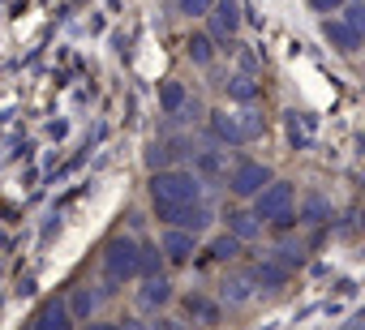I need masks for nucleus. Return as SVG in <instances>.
<instances>
[{
    "label": "nucleus",
    "mask_w": 365,
    "mask_h": 330,
    "mask_svg": "<svg viewBox=\"0 0 365 330\" xmlns=\"http://www.w3.org/2000/svg\"><path fill=\"white\" fill-rule=\"evenodd\" d=\"M150 202H155V215L168 223L180 206H194L202 202V181L185 168H159L150 176Z\"/></svg>",
    "instance_id": "f257e3e1"
},
{
    "label": "nucleus",
    "mask_w": 365,
    "mask_h": 330,
    "mask_svg": "<svg viewBox=\"0 0 365 330\" xmlns=\"http://www.w3.org/2000/svg\"><path fill=\"white\" fill-rule=\"evenodd\" d=\"M254 202H258V206H254V215H258L262 223H288V219H292V206H297V193H292V185L271 181Z\"/></svg>",
    "instance_id": "f03ea898"
},
{
    "label": "nucleus",
    "mask_w": 365,
    "mask_h": 330,
    "mask_svg": "<svg viewBox=\"0 0 365 330\" xmlns=\"http://www.w3.org/2000/svg\"><path fill=\"white\" fill-rule=\"evenodd\" d=\"M211 129H215L220 142L237 146V142H250V137L262 133V116H254V112H215L211 116Z\"/></svg>",
    "instance_id": "7ed1b4c3"
},
{
    "label": "nucleus",
    "mask_w": 365,
    "mask_h": 330,
    "mask_svg": "<svg viewBox=\"0 0 365 330\" xmlns=\"http://www.w3.org/2000/svg\"><path fill=\"white\" fill-rule=\"evenodd\" d=\"M103 275H108V283H129L138 275V245L125 240V236H116L103 249Z\"/></svg>",
    "instance_id": "20e7f679"
},
{
    "label": "nucleus",
    "mask_w": 365,
    "mask_h": 330,
    "mask_svg": "<svg viewBox=\"0 0 365 330\" xmlns=\"http://www.w3.org/2000/svg\"><path fill=\"white\" fill-rule=\"evenodd\" d=\"M271 185V172L262 168V163H232V176H228V189L237 193V198H258L262 189Z\"/></svg>",
    "instance_id": "39448f33"
},
{
    "label": "nucleus",
    "mask_w": 365,
    "mask_h": 330,
    "mask_svg": "<svg viewBox=\"0 0 365 330\" xmlns=\"http://www.w3.org/2000/svg\"><path fill=\"white\" fill-rule=\"evenodd\" d=\"M207 18H211V26H215L220 39H232V35L241 31V9H237V0H215V9H211Z\"/></svg>",
    "instance_id": "423d86ee"
},
{
    "label": "nucleus",
    "mask_w": 365,
    "mask_h": 330,
    "mask_svg": "<svg viewBox=\"0 0 365 330\" xmlns=\"http://www.w3.org/2000/svg\"><path fill=\"white\" fill-rule=\"evenodd\" d=\"M207 223H211V211H207L202 202H194V206H180V211L168 219V228H180V232H190V236H198Z\"/></svg>",
    "instance_id": "0eeeda50"
},
{
    "label": "nucleus",
    "mask_w": 365,
    "mask_h": 330,
    "mask_svg": "<svg viewBox=\"0 0 365 330\" xmlns=\"http://www.w3.org/2000/svg\"><path fill=\"white\" fill-rule=\"evenodd\" d=\"M194 176H198V181H224V176H228V150H202Z\"/></svg>",
    "instance_id": "6e6552de"
},
{
    "label": "nucleus",
    "mask_w": 365,
    "mask_h": 330,
    "mask_svg": "<svg viewBox=\"0 0 365 330\" xmlns=\"http://www.w3.org/2000/svg\"><path fill=\"white\" fill-rule=\"evenodd\" d=\"M138 300H142V309H163V304L172 300V283H168L163 275H150V279L142 283Z\"/></svg>",
    "instance_id": "1a4fd4ad"
},
{
    "label": "nucleus",
    "mask_w": 365,
    "mask_h": 330,
    "mask_svg": "<svg viewBox=\"0 0 365 330\" xmlns=\"http://www.w3.org/2000/svg\"><path fill=\"white\" fill-rule=\"evenodd\" d=\"M35 330H73V317H69V309L61 300H48L39 309V317H35Z\"/></svg>",
    "instance_id": "9d476101"
},
{
    "label": "nucleus",
    "mask_w": 365,
    "mask_h": 330,
    "mask_svg": "<svg viewBox=\"0 0 365 330\" xmlns=\"http://www.w3.org/2000/svg\"><path fill=\"white\" fill-rule=\"evenodd\" d=\"M163 253H168L172 262H190V253H194V236H190V232H180V228H172V232L163 236Z\"/></svg>",
    "instance_id": "9b49d317"
},
{
    "label": "nucleus",
    "mask_w": 365,
    "mask_h": 330,
    "mask_svg": "<svg viewBox=\"0 0 365 330\" xmlns=\"http://www.w3.org/2000/svg\"><path fill=\"white\" fill-rule=\"evenodd\" d=\"M327 39H331L339 52H356V48H361V35H356L348 22H339V18H331V22H327Z\"/></svg>",
    "instance_id": "f8f14e48"
},
{
    "label": "nucleus",
    "mask_w": 365,
    "mask_h": 330,
    "mask_svg": "<svg viewBox=\"0 0 365 330\" xmlns=\"http://www.w3.org/2000/svg\"><path fill=\"white\" fill-rule=\"evenodd\" d=\"M228 228H232V236H237V240H250V236H258L262 219H258V215H250V211H237V215H228Z\"/></svg>",
    "instance_id": "ddd939ff"
},
{
    "label": "nucleus",
    "mask_w": 365,
    "mask_h": 330,
    "mask_svg": "<svg viewBox=\"0 0 365 330\" xmlns=\"http://www.w3.org/2000/svg\"><path fill=\"white\" fill-rule=\"evenodd\" d=\"M95 304H99V296H95L91 287H82V292H73V300H69L65 309H69V317H91Z\"/></svg>",
    "instance_id": "4468645a"
},
{
    "label": "nucleus",
    "mask_w": 365,
    "mask_h": 330,
    "mask_svg": "<svg viewBox=\"0 0 365 330\" xmlns=\"http://www.w3.org/2000/svg\"><path fill=\"white\" fill-rule=\"evenodd\" d=\"M159 103H163V112H180V107H185V86H180V82H163L159 86Z\"/></svg>",
    "instance_id": "2eb2a0df"
},
{
    "label": "nucleus",
    "mask_w": 365,
    "mask_h": 330,
    "mask_svg": "<svg viewBox=\"0 0 365 330\" xmlns=\"http://www.w3.org/2000/svg\"><path fill=\"white\" fill-rule=\"evenodd\" d=\"M224 300H228V304L250 300V275H232V279H224Z\"/></svg>",
    "instance_id": "dca6fc26"
},
{
    "label": "nucleus",
    "mask_w": 365,
    "mask_h": 330,
    "mask_svg": "<svg viewBox=\"0 0 365 330\" xmlns=\"http://www.w3.org/2000/svg\"><path fill=\"white\" fill-rule=\"evenodd\" d=\"M138 275H159V253L150 249V245H138Z\"/></svg>",
    "instance_id": "f3484780"
},
{
    "label": "nucleus",
    "mask_w": 365,
    "mask_h": 330,
    "mask_svg": "<svg viewBox=\"0 0 365 330\" xmlns=\"http://www.w3.org/2000/svg\"><path fill=\"white\" fill-rule=\"evenodd\" d=\"M190 56H194L198 65H211V56H215V52H211V39H207V35H194V39H190Z\"/></svg>",
    "instance_id": "a211bd4d"
},
{
    "label": "nucleus",
    "mask_w": 365,
    "mask_h": 330,
    "mask_svg": "<svg viewBox=\"0 0 365 330\" xmlns=\"http://www.w3.org/2000/svg\"><path fill=\"white\" fill-rule=\"evenodd\" d=\"M228 95H232V99H241V103H250V99L258 95V86H254L250 78H232V82H228Z\"/></svg>",
    "instance_id": "6ab92c4d"
},
{
    "label": "nucleus",
    "mask_w": 365,
    "mask_h": 330,
    "mask_svg": "<svg viewBox=\"0 0 365 330\" xmlns=\"http://www.w3.org/2000/svg\"><path fill=\"white\" fill-rule=\"evenodd\" d=\"M176 5H180V14H190V18H207L215 9V0H176Z\"/></svg>",
    "instance_id": "aec40b11"
},
{
    "label": "nucleus",
    "mask_w": 365,
    "mask_h": 330,
    "mask_svg": "<svg viewBox=\"0 0 365 330\" xmlns=\"http://www.w3.org/2000/svg\"><path fill=\"white\" fill-rule=\"evenodd\" d=\"M254 275H258V283H284V279H288V270H284V266H275V262H267V266H258Z\"/></svg>",
    "instance_id": "412c9836"
},
{
    "label": "nucleus",
    "mask_w": 365,
    "mask_h": 330,
    "mask_svg": "<svg viewBox=\"0 0 365 330\" xmlns=\"http://www.w3.org/2000/svg\"><path fill=\"white\" fill-rule=\"evenodd\" d=\"M190 313H198L202 321H215V317H220V309L207 304V300H198V296H190Z\"/></svg>",
    "instance_id": "4be33fe9"
},
{
    "label": "nucleus",
    "mask_w": 365,
    "mask_h": 330,
    "mask_svg": "<svg viewBox=\"0 0 365 330\" xmlns=\"http://www.w3.org/2000/svg\"><path fill=\"white\" fill-rule=\"evenodd\" d=\"M348 26H352L356 35H365V5H356V0L348 5Z\"/></svg>",
    "instance_id": "5701e85b"
},
{
    "label": "nucleus",
    "mask_w": 365,
    "mask_h": 330,
    "mask_svg": "<svg viewBox=\"0 0 365 330\" xmlns=\"http://www.w3.org/2000/svg\"><path fill=\"white\" fill-rule=\"evenodd\" d=\"M241 249V240L237 236H224V240H215V257H232Z\"/></svg>",
    "instance_id": "b1692460"
},
{
    "label": "nucleus",
    "mask_w": 365,
    "mask_h": 330,
    "mask_svg": "<svg viewBox=\"0 0 365 330\" xmlns=\"http://www.w3.org/2000/svg\"><path fill=\"white\" fill-rule=\"evenodd\" d=\"M163 159H168V150H163V146H155V150L146 154V163H150V172H159V163H163Z\"/></svg>",
    "instance_id": "393cba45"
},
{
    "label": "nucleus",
    "mask_w": 365,
    "mask_h": 330,
    "mask_svg": "<svg viewBox=\"0 0 365 330\" xmlns=\"http://www.w3.org/2000/svg\"><path fill=\"white\" fill-rule=\"evenodd\" d=\"M344 0H314V9H322V14H331V9H339Z\"/></svg>",
    "instance_id": "a878e982"
},
{
    "label": "nucleus",
    "mask_w": 365,
    "mask_h": 330,
    "mask_svg": "<svg viewBox=\"0 0 365 330\" xmlns=\"http://www.w3.org/2000/svg\"><path fill=\"white\" fill-rule=\"evenodd\" d=\"M86 330H120V326H112V321H91Z\"/></svg>",
    "instance_id": "bb28decb"
},
{
    "label": "nucleus",
    "mask_w": 365,
    "mask_h": 330,
    "mask_svg": "<svg viewBox=\"0 0 365 330\" xmlns=\"http://www.w3.org/2000/svg\"><path fill=\"white\" fill-rule=\"evenodd\" d=\"M120 330H150V326H146V321H125Z\"/></svg>",
    "instance_id": "cd10ccee"
}]
</instances>
